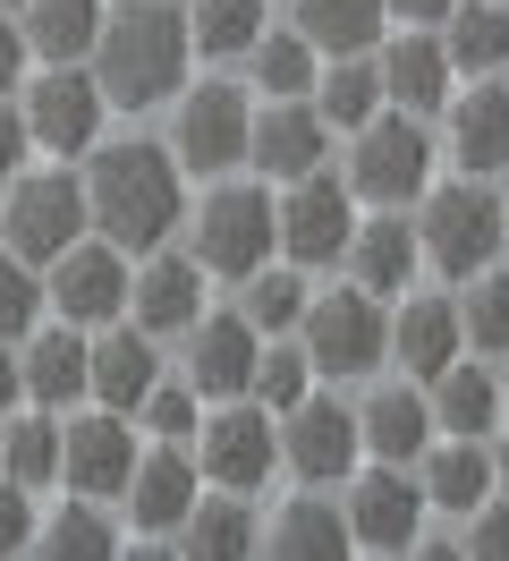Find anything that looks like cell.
Instances as JSON below:
<instances>
[{
  "instance_id": "obj_1",
  "label": "cell",
  "mask_w": 509,
  "mask_h": 561,
  "mask_svg": "<svg viewBox=\"0 0 509 561\" xmlns=\"http://www.w3.org/2000/svg\"><path fill=\"white\" fill-rule=\"evenodd\" d=\"M85 221H94L111 247L128 255H153L170 247V230L187 221V179H178V153L170 145H102L94 171H85Z\"/></svg>"
},
{
  "instance_id": "obj_2",
  "label": "cell",
  "mask_w": 509,
  "mask_h": 561,
  "mask_svg": "<svg viewBox=\"0 0 509 561\" xmlns=\"http://www.w3.org/2000/svg\"><path fill=\"white\" fill-rule=\"evenodd\" d=\"M187 9L178 0H119V18H102V35H94V85H102V103H119V111H153L170 103L178 85H187Z\"/></svg>"
},
{
  "instance_id": "obj_3",
  "label": "cell",
  "mask_w": 509,
  "mask_h": 561,
  "mask_svg": "<svg viewBox=\"0 0 509 561\" xmlns=\"http://www.w3.org/2000/svg\"><path fill=\"white\" fill-rule=\"evenodd\" d=\"M0 239L9 255H26L34 273L68 255V247L85 239V179L68 171H18L9 179V205H0Z\"/></svg>"
},
{
  "instance_id": "obj_4",
  "label": "cell",
  "mask_w": 509,
  "mask_h": 561,
  "mask_svg": "<svg viewBox=\"0 0 509 561\" xmlns=\"http://www.w3.org/2000/svg\"><path fill=\"white\" fill-rule=\"evenodd\" d=\"M348 187L366 205H416L433 187V137L416 128V111H373L357 128V162H348Z\"/></svg>"
},
{
  "instance_id": "obj_5",
  "label": "cell",
  "mask_w": 509,
  "mask_h": 561,
  "mask_svg": "<svg viewBox=\"0 0 509 561\" xmlns=\"http://www.w3.org/2000/svg\"><path fill=\"white\" fill-rule=\"evenodd\" d=\"M305 357H314V375H373L382 357H391V316H382V298L373 289H332V298H305Z\"/></svg>"
},
{
  "instance_id": "obj_6",
  "label": "cell",
  "mask_w": 509,
  "mask_h": 561,
  "mask_svg": "<svg viewBox=\"0 0 509 561\" xmlns=\"http://www.w3.org/2000/svg\"><path fill=\"white\" fill-rule=\"evenodd\" d=\"M271 247H280V221H271L264 187H212L196 230H187V255L221 280H246L255 264H271Z\"/></svg>"
},
{
  "instance_id": "obj_7",
  "label": "cell",
  "mask_w": 509,
  "mask_h": 561,
  "mask_svg": "<svg viewBox=\"0 0 509 561\" xmlns=\"http://www.w3.org/2000/svg\"><path fill=\"white\" fill-rule=\"evenodd\" d=\"M416 247H425L450 280L484 273V264L501 255V196H493L484 179L433 187V196H425V221H416Z\"/></svg>"
},
{
  "instance_id": "obj_8",
  "label": "cell",
  "mask_w": 509,
  "mask_h": 561,
  "mask_svg": "<svg viewBox=\"0 0 509 561\" xmlns=\"http://www.w3.org/2000/svg\"><path fill=\"white\" fill-rule=\"evenodd\" d=\"M18 111H26V137L43 145V153H60V162H77V153H94L102 145V85L85 60H43V77H34L26 94H18Z\"/></svg>"
},
{
  "instance_id": "obj_9",
  "label": "cell",
  "mask_w": 509,
  "mask_h": 561,
  "mask_svg": "<svg viewBox=\"0 0 509 561\" xmlns=\"http://www.w3.org/2000/svg\"><path fill=\"white\" fill-rule=\"evenodd\" d=\"M128 247L111 239H77L68 255L43 264V298H51V316L77 323V332H94V323H119L128 316Z\"/></svg>"
},
{
  "instance_id": "obj_10",
  "label": "cell",
  "mask_w": 509,
  "mask_h": 561,
  "mask_svg": "<svg viewBox=\"0 0 509 561\" xmlns=\"http://www.w3.org/2000/svg\"><path fill=\"white\" fill-rule=\"evenodd\" d=\"M271 221H280L289 264H339L348 230H357V187L339 171H305V179H289V196L271 205Z\"/></svg>"
},
{
  "instance_id": "obj_11",
  "label": "cell",
  "mask_w": 509,
  "mask_h": 561,
  "mask_svg": "<svg viewBox=\"0 0 509 561\" xmlns=\"http://www.w3.org/2000/svg\"><path fill=\"white\" fill-rule=\"evenodd\" d=\"M246 128H255V111L238 85H196V94H178V128H170V153H178V171H204L221 179L246 162Z\"/></svg>"
},
{
  "instance_id": "obj_12",
  "label": "cell",
  "mask_w": 509,
  "mask_h": 561,
  "mask_svg": "<svg viewBox=\"0 0 509 561\" xmlns=\"http://www.w3.org/2000/svg\"><path fill=\"white\" fill-rule=\"evenodd\" d=\"M196 459H204V477H212V485L255 493L271 477V459H280V425H271V409L221 400V409L196 425Z\"/></svg>"
},
{
  "instance_id": "obj_13",
  "label": "cell",
  "mask_w": 509,
  "mask_h": 561,
  "mask_svg": "<svg viewBox=\"0 0 509 561\" xmlns=\"http://www.w3.org/2000/svg\"><path fill=\"white\" fill-rule=\"evenodd\" d=\"M357 451H366V434H357V409H339V400H314V391H305L298 409H280V459L298 468L305 485H339V477H357Z\"/></svg>"
},
{
  "instance_id": "obj_14",
  "label": "cell",
  "mask_w": 509,
  "mask_h": 561,
  "mask_svg": "<svg viewBox=\"0 0 509 561\" xmlns=\"http://www.w3.org/2000/svg\"><path fill=\"white\" fill-rule=\"evenodd\" d=\"M348 545H366V553H407L416 545V527H425V485L407 477V468H366L357 485H348Z\"/></svg>"
},
{
  "instance_id": "obj_15",
  "label": "cell",
  "mask_w": 509,
  "mask_h": 561,
  "mask_svg": "<svg viewBox=\"0 0 509 561\" xmlns=\"http://www.w3.org/2000/svg\"><path fill=\"white\" fill-rule=\"evenodd\" d=\"M128 468H136V434H128L119 409L60 425V485L68 493H85V502H119V493H128Z\"/></svg>"
},
{
  "instance_id": "obj_16",
  "label": "cell",
  "mask_w": 509,
  "mask_h": 561,
  "mask_svg": "<svg viewBox=\"0 0 509 561\" xmlns=\"http://www.w3.org/2000/svg\"><path fill=\"white\" fill-rule=\"evenodd\" d=\"M323 153H332V128H323V111L305 103V94L255 111V128H246V162L264 179H280V187L305 179V171H323Z\"/></svg>"
},
{
  "instance_id": "obj_17",
  "label": "cell",
  "mask_w": 509,
  "mask_h": 561,
  "mask_svg": "<svg viewBox=\"0 0 509 561\" xmlns=\"http://www.w3.org/2000/svg\"><path fill=\"white\" fill-rule=\"evenodd\" d=\"M196 316H204V264H196V255L153 247L144 273L128 280V323H136V332H153V341H170V332H196Z\"/></svg>"
},
{
  "instance_id": "obj_18",
  "label": "cell",
  "mask_w": 509,
  "mask_h": 561,
  "mask_svg": "<svg viewBox=\"0 0 509 561\" xmlns=\"http://www.w3.org/2000/svg\"><path fill=\"white\" fill-rule=\"evenodd\" d=\"M204 493V468H196V451L187 443H162V451H144L128 468V519H136V536H178V519H187V502Z\"/></svg>"
},
{
  "instance_id": "obj_19",
  "label": "cell",
  "mask_w": 509,
  "mask_h": 561,
  "mask_svg": "<svg viewBox=\"0 0 509 561\" xmlns=\"http://www.w3.org/2000/svg\"><path fill=\"white\" fill-rule=\"evenodd\" d=\"M255 357H264V332L246 316H196V341H187V383H196V400H246Z\"/></svg>"
},
{
  "instance_id": "obj_20",
  "label": "cell",
  "mask_w": 509,
  "mask_h": 561,
  "mask_svg": "<svg viewBox=\"0 0 509 561\" xmlns=\"http://www.w3.org/2000/svg\"><path fill=\"white\" fill-rule=\"evenodd\" d=\"M153 383H162V357H153V332H136V323H102L94 357H85V391H94L102 409L136 417Z\"/></svg>"
},
{
  "instance_id": "obj_21",
  "label": "cell",
  "mask_w": 509,
  "mask_h": 561,
  "mask_svg": "<svg viewBox=\"0 0 509 561\" xmlns=\"http://www.w3.org/2000/svg\"><path fill=\"white\" fill-rule=\"evenodd\" d=\"M85 357H94V341H85L77 323H34L26 341H18L26 400H34V409H68V400H85Z\"/></svg>"
},
{
  "instance_id": "obj_22",
  "label": "cell",
  "mask_w": 509,
  "mask_h": 561,
  "mask_svg": "<svg viewBox=\"0 0 509 561\" xmlns=\"http://www.w3.org/2000/svg\"><path fill=\"white\" fill-rule=\"evenodd\" d=\"M407 307L391 316V357H400L416 383H433L450 357L467 350V332H459V298H416V289H400Z\"/></svg>"
},
{
  "instance_id": "obj_23",
  "label": "cell",
  "mask_w": 509,
  "mask_h": 561,
  "mask_svg": "<svg viewBox=\"0 0 509 561\" xmlns=\"http://www.w3.org/2000/svg\"><path fill=\"white\" fill-rule=\"evenodd\" d=\"M416 230H407V205H382L373 221H357L348 230V273H357V289H373V298H400L407 273H416Z\"/></svg>"
},
{
  "instance_id": "obj_24",
  "label": "cell",
  "mask_w": 509,
  "mask_h": 561,
  "mask_svg": "<svg viewBox=\"0 0 509 561\" xmlns=\"http://www.w3.org/2000/svg\"><path fill=\"white\" fill-rule=\"evenodd\" d=\"M373 69H382V103L391 111H441L450 103V77H459L450 51H441V35H416V26L400 43H382Z\"/></svg>"
},
{
  "instance_id": "obj_25",
  "label": "cell",
  "mask_w": 509,
  "mask_h": 561,
  "mask_svg": "<svg viewBox=\"0 0 509 561\" xmlns=\"http://www.w3.org/2000/svg\"><path fill=\"white\" fill-rule=\"evenodd\" d=\"M450 153H459V171L467 179H501L509 171V85H475L450 103Z\"/></svg>"
},
{
  "instance_id": "obj_26",
  "label": "cell",
  "mask_w": 509,
  "mask_h": 561,
  "mask_svg": "<svg viewBox=\"0 0 509 561\" xmlns=\"http://www.w3.org/2000/svg\"><path fill=\"white\" fill-rule=\"evenodd\" d=\"M264 545V519H255V502L246 493L221 485V502H187V519H178V553H196V561H238V553H255Z\"/></svg>"
},
{
  "instance_id": "obj_27",
  "label": "cell",
  "mask_w": 509,
  "mask_h": 561,
  "mask_svg": "<svg viewBox=\"0 0 509 561\" xmlns=\"http://www.w3.org/2000/svg\"><path fill=\"white\" fill-rule=\"evenodd\" d=\"M416 485H425V511H459V519H467L475 502L493 493V451H484L475 434H450L441 451L425 443V477H416Z\"/></svg>"
},
{
  "instance_id": "obj_28",
  "label": "cell",
  "mask_w": 509,
  "mask_h": 561,
  "mask_svg": "<svg viewBox=\"0 0 509 561\" xmlns=\"http://www.w3.org/2000/svg\"><path fill=\"white\" fill-rule=\"evenodd\" d=\"M441 51H450V69H459V77L509 69V9H501V0H450Z\"/></svg>"
},
{
  "instance_id": "obj_29",
  "label": "cell",
  "mask_w": 509,
  "mask_h": 561,
  "mask_svg": "<svg viewBox=\"0 0 509 561\" xmlns=\"http://www.w3.org/2000/svg\"><path fill=\"white\" fill-rule=\"evenodd\" d=\"M357 434H366L373 459H391V468H407V459H425V443H433V409L416 400V391H373L366 409H357Z\"/></svg>"
},
{
  "instance_id": "obj_30",
  "label": "cell",
  "mask_w": 509,
  "mask_h": 561,
  "mask_svg": "<svg viewBox=\"0 0 509 561\" xmlns=\"http://www.w3.org/2000/svg\"><path fill=\"white\" fill-rule=\"evenodd\" d=\"M391 26V0H298V35L323 51V60H348V51H373Z\"/></svg>"
},
{
  "instance_id": "obj_31",
  "label": "cell",
  "mask_w": 509,
  "mask_h": 561,
  "mask_svg": "<svg viewBox=\"0 0 509 561\" xmlns=\"http://www.w3.org/2000/svg\"><path fill=\"white\" fill-rule=\"evenodd\" d=\"M264 545L289 553V561H339L348 553V511L323 502V493H298V502H280V519L264 527Z\"/></svg>"
},
{
  "instance_id": "obj_32",
  "label": "cell",
  "mask_w": 509,
  "mask_h": 561,
  "mask_svg": "<svg viewBox=\"0 0 509 561\" xmlns=\"http://www.w3.org/2000/svg\"><path fill=\"white\" fill-rule=\"evenodd\" d=\"M433 434H493V417H501V375H484V366H441L433 375Z\"/></svg>"
},
{
  "instance_id": "obj_33",
  "label": "cell",
  "mask_w": 509,
  "mask_h": 561,
  "mask_svg": "<svg viewBox=\"0 0 509 561\" xmlns=\"http://www.w3.org/2000/svg\"><path fill=\"white\" fill-rule=\"evenodd\" d=\"M18 26H26L34 60H85L102 35V0H26Z\"/></svg>"
},
{
  "instance_id": "obj_34",
  "label": "cell",
  "mask_w": 509,
  "mask_h": 561,
  "mask_svg": "<svg viewBox=\"0 0 509 561\" xmlns=\"http://www.w3.org/2000/svg\"><path fill=\"white\" fill-rule=\"evenodd\" d=\"M314 43L298 35V26H264V35L246 43V69H255V94H271V103H289V94H314Z\"/></svg>"
},
{
  "instance_id": "obj_35",
  "label": "cell",
  "mask_w": 509,
  "mask_h": 561,
  "mask_svg": "<svg viewBox=\"0 0 509 561\" xmlns=\"http://www.w3.org/2000/svg\"><path fill=\"white\" fill-rule=\"evenodd\" d=\"M314 111H323V128H366L373 111H382V69H373L366 51H348V60H332V77L314 69Z\"/></svg>"
},
{
  "instance_id": "obj_36",
  "label": "cell",
  "mask_w": 509,
  "mask_h": 561,
  "mask_svg": "<svg viewBox=\"0 0 509 561\" xmlns=\"http://www.w3.org/2000/svg\"><path fill=\"white\" fill-rule=\"evenodd\" d=\"M255 35H264V0H187V43L204 60H246Z\"/></svg>"
},
{
  "instance_id": "obj_37",
  "label": "cell",
  "mask_w": 509,
  "mask_h": 561,
  "mask_svg": "<svg viewBox=\"0 0 509 561\" xmlns=\"http://www.w3.org/2000/svg\"><path fill=\"white\" fill-rule=\"evenodd\" d=\"M0 477H18L26 493L60 485V425L51 417H0Z\"/></svg>"
},
{
  "instance_id": "obj_38",
  "label": "cell",
  "mask_w": 509,
  "mask_h": 561,
  "mask_svg": "<svg viewBox=\"0 0 509 561\" xmlns=\"http://www.w3.org/2000/svg\"><path fill=\"white\" fill-rule=\"evenodd\" d=\"M34 545H43V553H77V561H102V553H119V527L102 519V502H85V493H77V502H60V519L51 527H34Z\"/></svg>"
},
{
  "instance_id": "obj_39",
  "label": "cell",
  "mask_w": 509,
  "mask_h": 561,
  "mask_svg": "<svg viewBox=\"0 0 509 561\" xmlns=\"http://www.w3.org/2000/svg\"><path fill=\"white\" fill-rule=\"evenodd\" d=\"M255 409H271V417H280V409H298L305 391H314V357H305V341L298 350H289V341H280V332H271V350L255 357Z\"/></svg>"
},
{
  "instance_id": "obj_40",
  "label": "cell",
  "mask_w": 509,
  "mask_h": 561,
  "mask_svg": "<svg viewBox=\"0 0 509 561\" xmlns=\"http://www.w3.org/2000/svg\"><path fill=\"white\" fill-rule=\"evenodd\" d=\"M475 289L459 298V332H467L475 350H493V357H509V273H467Z\"/></svg>"
},
{
  "instance_id": "obj_41",
  "label": "cell",
  "mask_w": 509,
  "mask_h": 561,
  "mask_svg": "<svg viewBox=\"0 0 509 561\" xmlns=\"http://www.w3.org/2000/svg\"><path fill=\"white\" fill-rule=\"evenodd\" d=\"M238 316L255 323V332H298V316H305V280L298 273H246V298H238Z\"/></svg>"
},
{
  "instance_id": "obj_42",
  "label": "cell",
  "mask_w": 509,
  "mask_h": 561,
  "mask_svg": "<svg viewBox=\"0 0 509 561\" xmlns=\"http://www.w3.org/2000/svg\"><path fill=\"white\" fill-rule=\"evenodd\" d=\"M51 316V298H43V273H34L26 255H0V341L18 350L34 323Z\"/></svg>"
},
{
  "instance_id": "obj_43",
  "label": "cell",
  "mask_w": 509,
  "mask_h": 561,
  "mask_svg": "<svg viewBox=\"0 0 509 561\" xmlns=\"http://www.w3.org/2000/svg\"><path fill=\"white\" fill-rule=\"evenodd\" d=\"M136 417H144V434H162V443H196V425H204V400H196V383H153Z\"/></svg>"
},
{
  "instance_id": "obj_44",
  "label": "cell",
  "mask_w": 509,
  "mask_h": 561,
  "mask_svg": "<svg viewBox=\"0 0 509 561\" xmlns=\"http://www.w3.org/2000/svg\"><path fill=\"white\" fill-rule=\"evenodd\" d=\"M459 553L509 561V502H475V511H467V536H459Z\"/></svg>"
},
{
  "instance_id": "obj_45",
  "label": "cell",
  "mask_w": 509,
  "mask_h": 561,
  "mask_svg": "<svg viewBox=\"0 0 509 561\" xmlns=\"http://www.w3.org/2000/svg\"><path fill=\"white\" fill-rule=\"evenodd\" d=\"M34 545V493L18 477H0V553H26Z\"/></svg>"
},
{
  "instance_id": "obj_46",
  "label": "cell",
  "mask_w": 509,
  "mask_h": 561,
  "mask_svg": "<svg viewBox=\"0 0 509 561\" xmlns=\"http://www.w3.org/2000/svg\"><path fill=\"white\" fill-rule=\"evenodd\" d=\"M26 153H34V137H26V111L0 94V179H18L26 171Z\"/></svg>"
},
{
  "instance_id": "obj_47",
  "label": "cell",
  "mask_w": 509,
  "mask_h": 561,
  "mask_svg": "<svg viewBox=\"0 0 509 561\" xmlns=\"http://www.w3.org/2000/svg\"><path fill=\"white\" fill-rule=\"evenodd\" d=\"M26 26H18V18H9V9H0V94H18V77H26Z\"/></svg>"
},
{
  "instance_id": "obj_48",
  "label": "cell",
  "mask_w": 509,
  "mask_h": 561,
  "mask_svg": "<svg viewBox=\"0 0 509 561\" xmlns=\"http://www.w3.org/2000/svg\"><path fill=\"white\" fill-rule=\"evenodd\" d=\"M18 400H26V375H18V350H9V341H0V417H9V409H18Z\"/></svg>"
},
{
  "instance_id": "obj_49",
  "label": "cell",
  "mask_w": 509,
  "mask_h": 561,
  "mask_svg": "<svg viewBox=\"0 0 509 561\" xmlns=\"http://www.w3.org/2000/svg\"><path fill=\"white\" fill-rule=\"evenodd\" d=\"M391 18H407V26H441L450 0H391Z\"/></svg>"
},
{
  "instance_id": "obj_50",
  "label": "cell",
  "mask_w": 509,
  "mask_h": 561,
  "mask_svg": "<svg viewBox=\"0 0 509 561\" xmlns=\"http://www.w3.org/2000/svg\"><path fill=\"white\" fill-rule=\"evenodd\" d=\"M493 485L509 493V443H501V451H493Z\"/></svg>"
},
{
  "instance_id": "obj_51",
  "label": "cell",
  "mask_w": 509,
  "mask_h": 561,
  "mask_svg": "<svg viewBox=\"0 0 509 561\" xmlns=\"http://www.w3.org/2000/svg\"><path fill=\"white\" fill-rule=\"evenodd\" d=\"M501 255H509V205H501Z\"/></svg>"
},
{
  "instance_id": "obj_52",
  "label": "cell",
  "mask_w": 509,
  "mask_h": 561,
  "mask_svg": "<svg viewBox=\"0 0 509 561\" xmlns=\"http://www.w3.org/2000/svg\"><path fill=\"white\" fill-rule=\"evenodd\" d=\"M501 400H509V366H501Z\"/></svg>"
},
{
  "instance_id": "obj_53",
  "label": "cell",
  "mask_w": 509,
  "mask_h": 561,
  "mask_svg": "<svg viewBox=\"0 0 509 561\" xmlns=\"http://www.w3.org/2000/svg\"><path fill=\"white\" fill-rule=\"evenodd\" d=\"M0 9H26V0H0Z\"/></svg>"
}]
</instances>
